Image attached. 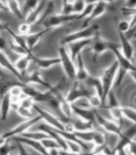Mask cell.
Returning <instances> with one entry per match:
<instances>
[{"label":"cell","mask_w":136,"mask_h":155,"mask_svg":"<svg viewBox=\"0 0 136 155\" xmlns=\"http://www.w3.org/2000/svg\"><path fill=\"white\" fill-rule=\"evenodd\" d=\"M94 6V3H87L84 11L80 14L72 13V14H56L51 15L50 17H48L45 21H44V28L52 30L53 28L59 27L61 25H64L69 22L79 21L84 18H87L90 14L92 8Z\"/></svg>","instance_id":"1"},{"label":"cell","mask_w":136,"mask_h":155,"mask_svg":"<svg viewBox=\"0 0 136 155\" xmlns=\"http://www.w3.org/2000/svg\"><path fill=\"white\" fill-rule=\"evenodd\" d=\"M118 71H119V62L115 59V61L104 70L103 74L100 77L102 87H103V97H102L103 106L105 104L107 95H108L109 91L112 89V87L114 85V82L117 79V75H118Z\"/></svg>","instance_id":"2"},{"label":"cell","mask_w":136,"mask_h":155,"mask_svg":"<svg viewBox=\"0 0 136 155\" xmlns=\"http://www.w3.org/2000/svg\"><path fill=\"white\" fill-rule=\"evenodd\" d=\"M110 51L114 53L116 60L119 62V71L118 75H117V78H118L117 79V85H120L125 74H127L129 71L136 70V65L123 54V52L120 50V46L114 47Z\"/></svg>","instance_id":"3"},{"label":"cell","mask_w":136,"mask_h":155,"mask_svg":"<svg viewBox=\"0 0 136 155\" xmlns=\"http://www.w3.org/2000/svg\"><path fill=\"white\" fill-rule=\"evenodd\" d=\"M99 32V27L97 24H92V25L82 27L80 30H77L75 32H72L68 34L65 37H63L59 44L63 46L68 45L69 43L79 41V40H85V39H90L93 38L97 33Z\"/></svg>","instance_id":"4"},{"label":"cell","mask_w":136,"mask_h":155,"mask_svg":"<svg viewBox=\"0 0 136 155\" xmlns=\"http://www.w3.org/2000/svg\"><path fill=\"white\" fill-rule=\"evenodd\" d=\"M58 57L60 59V65L65 73L68 81H74L76 79V64L72 60L66 46H59V48H58Z\"/></svg>","instance_id":"5"},{"label":"cell","mask_w":136,"mask_h":155,"mask_svg":"<svg viewBox=\"0 0 136 155\" xmlns=\"http://www.w3.org/2000/svg\"><path fill=\"white\" fill-rule=\"evenodd\" d=\"M117 46H120V45L113 42L107 41L106 39L102 38L100 36V34L98 32L93 38H92V42L90 44V50L92 53H93L92 59H93L94 62H96L97 58H98V56H100L102 53H104L107 51H111L114 47H117Z\"/></svg>","instance_id":"6"},{"label":"cell","mask_w":136,"mask_h":155,"mask_svg":"<svg viewBox=\"0 0 136 155\" xmlns=\"http://www.w3.org/2000/svg\"><path fill=\"white\" fill-rule=\"evenodd\" d=\"M136 137V125H133L126 129L125 131H121V134L119 136V140L116 147L112 150L113 153H124V149L127 147L128 143L135 139Z\"/></svg>","instance_id":"7"},{"label":"cell","mask_w":136,"mask_h":155,"mask_svg":"<svg viewBox=\"0 0 136 155\" xmlns=\"http://www.w3.org/2000/svg\"><path fill=\"white\" fill-rule=\"evenodd\" d=\"M42 120L41 119V116L40 115H35L33 116L32 118H29V119H25L23 121V122L18 124L16 127H14L12 130L8 131V132L4 133L3 134V137L6 138L7 140H10L11 138L15 137V136H19L23 134L24 132H26L29 129H30L34 124L38 123L39 121Z\"/></svg>","instance_id":"8"},{"label":"cell","mask_w":136,"mask_h":155,"mask_svg":"<svg viewBox=\"0 0 136 155\" xmlns=\"http://www.w3.org/2000/svg\"><path fill=\"white\" fill-rule=\"evenodd\" d=\"M23 92L25 95L31 97L35 103L38 102V103L51 104V102L53 99L52 93L49 90L40 91V90L34 88V87L30 86L29 84H23Z\"/></svg>","instance_id":"9"},{"label":"cell","mask_w":136,"mask_h":155,"mask_svg":"<svg viewBox=\"0 0 136 155\" xmlns=\"http://www.w3.org/2000/svg\"><path fill=\"white\" fill-rule=\"evenodd\" d=\"M33 110L41 116V119L45 121V123L48 126L58 130H64V122L61 121L59 118H57L56 115H53V114L49 113L48 110L40 108L36 104L33 105Z\"/></svg>","instance_id":"10"},{"label":"cell","mask_w":136,"mask_h":155,"mask_svg":"<svg viewBox=\"0 0 136 155\" xmlns=\"http://www.w3.org/2000/svg\"><path fill=\"white\" fill-rule=\"evenodd\" d=\"M94 113H95V121L106 131V132L117 135V136H120L121 134V131L123 130H121V127L118 123H116L114 120H110L108 118L104 117V116H102L96 110Z\"/></svg>","instance_id":"11"},{"label":"cell","mask_w":136,"mask_h":155,"mask_svg":"<svg viewBox=\"0 0 136 155\" xmlns=\"http://www.w3.org/2000/svg\"><path fill=\"white\" fill-rule=\"evenodd\" d=\"M92 93L86 89L84 86L80 85V81H74V84L71 87V89L68 91L66 94V100L69 102L70 104H73L78 99L81 98H89Z\"/></svg>","instance_id":"12"},{"label":"cell","mask_w":136,"mask_h":155,"mask_svg":"<svg viewBox=\"0 0 136 155\" xmlns=\"http://www.w3.org/2000/svg\"><path fill=\"white\" fill-rule=\"evenodd\" d=\"M10 140H13L15 142H19V143L25 144L27 147H31L32 149L35 150V151L41 153V154H48V150L43 147V144L40 140H35L29 139L26 137H23V136H21V135L15 136V137L11 138Z\"/></svg>","instance_id":"13"},{"label":"cell","mask_w":136,"mask_h":155,"mask_svg":"<svg viewBox=\"0 0 136 155\" xmlns=\"http://www.w3.org/2000/svg\"><path fill=\"white\" fill-rule=\"evenodd\" d=\"M92 42V38L90 39H85V40H79V41H75L69 43L67 47V50L70 53V56L72 58V60L75 62L76 58L78 56V54H80L81 51L84 50V48L87 46H90V44Z\"/></svg>","instance_id":"14"},{"label":"cell","mask_w":136,"mask_h":155,"mask_svg":"<svg viewBox=\"0 0 136 155\" xmlns=\"http://www.w3.org/2000/svg\"><path fill=\"white\" fill-rule=\"evenodd\" d=\"M72 111L81 120L86 121V122H95V109H86V108H80L74 104H71Z\"/></svg>","instance_id":"15"},{"label":"cell","mask_w":136,"mask_h":155,"mask_svg":"<svg viewBox=\"0 0 136 155\" xmlns=\"http://www.w3.org/2000/svg\"><path fill=\"white\" fill-rule=\"evenodd\" d=\"M0 67H2L4 70H7L9 72H11L19 81H22L23 84L24 76H22L21 73L18 71L17 68L15 67L14 63L11 62V60L9 59V57L5 54L2 51H0Z\"/></svg>","instance_id":"16"},{"label":"cell","mask_w":136,"mask_h":155,"mask_svg":"<svg viewBox=\"0 0 136 155\" xmlns=\"http://www.w3.org/2000/svg\"><path fill=\"white\" fill-rule=\"evenodd\" d=\"M23 84H39L42 85L46 88V90H51L53 85L50 84L47 81H45L42 78L41 74L38 71H33L30 74H28L27 76L24 75V79H23Z\"/></svg>","instance_id":"17"},{"label":"cell","mask_w":136,"mask_h":155,"mask_svg":"<svg viewBox=\"0 0 136 155\" xmlns=\"http://www.w3.org/2000/svg\"><path fill=\"white\" fill-rule=\"evenodd\" d=\"M32 62H34L37 65L39 69H50L53 66H56L60 64L59 57H39L35 56L32 53Z\"/></svg>","instance_id":"18"},{"label":"cell","mask_w":136,"mask_h":155,"mask_svg":"<svg viewBox=\"0 0 136 155\" xmlns=\"http://www.w3.org/2000/svg\"><path fill=\"white\" fill-rule=\"evenodd\" d=\"M119 37H120V41H121V51L123 52V54L128 58L129 60H132L134 57V48L132 44L130 42V39L126 37V35L123 32H118Z\"/></svg>","instance_id":"19"},{"label":"cell","mask_w":136,"mask_h":155,"mask_svg":"<svg viewBox=\"0 0 136 155\" xmlns=\"http://www.w3.org/2000/svg\"><path fill=\"white\" fill-rule=\"evenodd\" d=\"M106 10H107V3H105V2L94 3V6H93V8H92L90 14L87 17L83 27L89 26V24H90V21H94V19H96L97 18H99L101 16H103V15L105 14V12H106Z\"/></svg>","instance_id":"20"},{"label":"cell","mask_w":136,"mask_h":155,"mask_svg":"<svg viewBox=\"0 0 136 155\" xmlns=\"http://www.w3.org/2000/svg\"><path fill=\"white\" fill-rule=\"evenodd\" d=\"M75 62H77L76 63V79H75V81H80V82H85L87 78L90 77V73L85 66L84 59H83V56L81 53L78 54Z\"/></svg>","instance_id":"21"},{"label":"cell","mask_w":136,"mask_h":155,"mask_svg":"<svg viewBox=\"0 0 136 155\" xmlns=\"http://www.w3.org/2000/svg\"><path fill=\"white\" fill-rule=\"evenodd\" d=\"M44 9H45V1H44V0H41V2L39 3L38 6L34 10H32V11L24 18L23 21L29 23L30 25H34V24L42 18Z\"/></svg>","instance_id":"22"},{"label":"cell","mask_w":136,"mask_h":155,"mask_svg":"<svg viewBox=\"0 0 136 155\" xmlns=\"http://www.w3.org/2000/svg\"><path fill=\"white\" fill-rule=\"evenodd\" d=\"M11 109H12V98L10 94L7 93L0 99V119L2 121H6L8 119V115Z\"/></svg>","instance_id":"23"},{"label":"cell","mask_w":136,"mask_h":155,"mask_svg":"<svg viewBox=\"0 0 136 155\" xmlns=\"http://www.w3.org/2000/svg\"><path fill=\"white\" fill-rule=\"evenodd\" d=\"M50 31L49 29L44 28L41 31H37L34 33H30L29 35L25 36V40H26V46L28 48V50L32 52V51L34 50V48L37 46V44L40 42V40L42 39V37L45 35V34Z\"/></svg>","instance_id":"24"},{"label":"cell","mask_w":136,"mask_h":155,"mask_svg":"<svg viewBox=\"0 0 136 155\" xmlns=\"http://www.w3.org/2000/svg\"><path fill=\"white\" fill-rule=\"evenodd\" d=\"M31 62H32V52L25 55H21L19 59L14 63V65L18 69V71L22 76H24Z\"/></svg>","instance_id":"25"},{"label":"cell","mask_w":136,"mask_h":155,"mask_svg":"<svg viewBox=\"0 0 136 155\" xmlns=\"http://www.w3.org/2000/svg\"><path fill=\"white\" fill-rule=\"evenodd\" d=\"M85 82L87 85L93 87V89L95 90V94L98 95L102 100V97H103V87H102V82H101L100 78L92 77L90 75V77L87 78Z\"/></svg>","instance_id":"26"},{"label":"cell","mask_w":136,"mask_h":155,"mask_svg":"<svg viewBox=\"0 0 136 155\" xmlns=\"http://www.w3.org/2000/svg\"><path fill=\"white\" fill-rule=\"evenodd\" d=\"M5 3H6L8 10L15 17H17L19 19H24L22 11V7L18 0H5Z\"/></svg>","instance_id":"27"},{"label":"cell","mask_w":136,"mask_h":155,"mask_svg":"<svg viewBox=\"0 0 136 155\" xmlns=\"http://www.w3.org/2000/svg\"><path fill=\"white\" fill-rule=\"evenodd\" d=\"M74 135L83 143H92L93 130H75Z\"/></svg>","instance_id":"28"},{"label":"cell","mask_w":136,"mask_h":155,"mask_svg":"<svg viewBox=\"0 0 136 155\" xmlns=\"http://www.w3.org/2000/svg\"><path fill=\"white\" fill-rule=\"evenodd\" d=\"M21 136H23V137H26V138L35 140H40V142L44 139L51 137V136L49 135L48 133L44 132V131H41V130H39V132H38V131H30V132L26 131V132H24Z\"/></svg>","instance_id":"29"},{"label":"cell","mask_w":136,"mask_h":155,"mask_svg":"<svg viewBox=\"0 0 136 155\" xmlns=\"http://www.w3.org/2000/svg\"><path fill=\"white\" fill-rule=\"evenodd\" d=\"M12 108H15V110H16V111H17V114L21 116L22 118L29 119V118H32L33 116H35L32 114L31 110L23 108V107L19 106V103H12Z\"/></svg>","instance_id":"30"},{"label":"cell","mask_w":136,"mask_h":155,"mask_svg":"<svg viewBox=\"0 0 136 155\" xmlns=\"http://www.w3.org/2000/svg\"><path fill=\"white\" fill-rule=\"evenodd\" d=\"M109 110H110V114L112 116V118H113V120L116 123H118L121 127H123L124 117L123 115V113H121V106L117 107V108H112Z\"/></svg>","instance_id":"31"},{"label":"cell","mask_w":136,"mask_h":155,"mask_svg":"<svg viewBox=\"0 0 136 155\" xmlns=\"http://www.w3.org/2000/svg\"><path fill=\"white\" fill-rule=\"evenodd\" d=\"M40 2H41V0H25L23 3V6L22 8L23 18H25L32 10L35 9Z\"/></svg>","instance_id":"32"},{"label":"cell","mask_w":136,"mask_h":155,"mask_svg":"<svg viewBox=\"0 0 136 155\" xmlns=\"http://www.w3.org/2000/svg\"><path fill=\"white\" fill-rule=\"evenodd\" d=\"M121 113L124 118L128 119L136 125V109L132 107H121Z\"/></svg>","instance_id":"33"},{"label":"cell","mask_w":136,"mask_h":155,"mask_svg":"<svg viewBox=\"0 0 136 155\" xmlns=\"http://www.w3.org/2000/svg\"><path fill=\"white\" fill-rule=\"evenodd\" d=\"M9 48H11V51L16 53V54H19V56L21 55H25V54H28V53H31V51L28 50V48H24L21 45H19V44L15 43L14 41H11L9 43Z\"/></svg>","instance_id":"34"},{"label":"cell","mask_w":136,"mask_h":155,"mask_svg":"<svg viewBox=\"0 0 136 155\" xmlns=\"http://www.w3.org/2000/svg\"><path fill=\"white\" fill-rule=\"evenodd\" d=\"M107 102V107H108L109 109H112V108H117V107H120V103L118 101V98H117V96L115 94V92L113 90H110L108 95L106 97V101L105 103Z\"/></svg>","instance_id":"35"},{"label":"cell","mask_w":136,"mask_h":155,"mask_svg":"<svg viewBox=\"0 0 136 155\" xmlns=\"http://www.w3.org/2000/svg\"><path fill=\"white\" fill-rule=\"evenodd\" d=\"M41 143L43 144V147H45L48 150V151L50 149H53V148H61L59 147V144L56 143V140L55 139H53L52 137H49V138H46V139L42 140Z\"/></svg>","instance_id":"36"},{"label":"cell","mask_w":136,"mask_h":155,"mask_svg":"<svg viewBox=\"0 0 136 155\" xmlns=\"http://www.w3.org/2000/svg\"><path fill=\"white\" fill-rule=\"evenodd\" d=\"M66 143H67V150L69 151V153H81L82 152L83 147L79 143L74 142V140H66Z\"/></svg>","instance_id":"37"},{"label":"cell","mask_w":136,"mask_h":155,"mask_svg":"<svg viewBox=\"0 0 136 155\" xmlns=\"http://www.w3.org/2000/svg\"><path fill=\"white\" fill-rule=\"evenodd\" d=\"M35 104V102L34 100L31 98V97H29L27 95L24 94L21 99L19 101V105L23 107V108L25 109H29V110H32L33 109V105Z\"/></svg>","instance_id":"38"},{"label":"cell","mask_w":136,"mask_h":155,"mask_svg":"<svg viewBox=\"0 0 136 155\" xmlns=\"http://www.w3.org/2000/svg\"><path fill=\"white\" fill-rule=\"evenodd\" d=\"M89 102H90V105L91 107V109H99L101 107H103V104H102V100L100 97L97 95V94H91L89 98Z\"/></svg>","instance_id":"39"},{"label":"cell","mask_w":136,"mask_h":155,"mask_svg":"<svg viewBox=\"0 0 136 155\" xmlns=\"http://www.w3.org/2000/svg\"><path fill=\"white\" fill-rule=\"evenodd\" d=\"M92 143H93V147H97V145L106 143L105 135L102 132H99V131L93 130V140H92Z\"/></svg>","instance_id":"40"},{"label":"cell","mask_w":136,"mask_h":155,"mask_svg":"<svg viewBox=\"0 0 136 155\" xmlns=\"http://www.w3.org/2000/svg\"><path fill=\"white\" fill-rule=\"evenodd\" d=\"M73 4V13L80 14L84 11V9L86 7V0H75Z\"/></svg>","instance_id":"41"},{"label":"cell","mask_w":136,"mask_h":155,"mask_svg":"<svg viewBox=\"0 0 136 155\" xmlns=\"http://www.w3.org/2000/svg\"><path fill=\"white\" fill-rule=\"evenodd\" d=\"M90 153H94V154H100V153H104V154H109V153H113L110 151V149L108 147V145L106 143L101 144V145H97V147H92V150Z\"/></svg>","instance_id":"42"},{"label":"cell","mask_w":136,"mask_h":155,"mask_svg":"<svg viewBox=\"0 0 136 155\" xmlns=\"http://www.w3.org/2000/svg\"><path fill=\"white\" fill-rule=\"evenodd\" d=\"M31 27L32 25H30V24L25 21H23L22 24H19V34H21V35L24 37L29 35V34L31 33Z\"/></svg>","instance_id":"43"},{"label":"cell","mask_w":136,"mask_h":155,"mask_svg":"<svg viewBox=\"0 0 136 155\" xmlns=\"http://www.w3.org/2000/svg\"><path fill=\"white\" fill-rule=\"evenodd\" d=\"M130 28V22L127 21H124V19H121L118 23V32H123L126 33Z\"/></svg>","instance_id":"44"},{"label":"cell","mask_w":136,"mask_h":155,"mask_svg":"<svg viewBox=\"0 0 136 155\" xmlns=\"http://www.w3.org/2000/svg\"><path fill=\"white\" fill-rule=\"evenodd\" d=\"M15 147L13 145L9 144V143H5L2 147H0V153L1 154H10L13 152V149H14Z\"/></svg>","instance_id":"45"},{"label":"cell","mask_w":136,"mask_h":155,"mask_svg":"<svg viewBox=\"0 0 136 155\" xmlns=\"http://www.w3.org/2000/svg\"><path fill=\"white\" fill-rule=\"evenodd\" d=\"M128 149V152L129 153H132V154H136V140L133 139L131 142L128 143L127 147H126Z\"/></svg>","instance_id":"46"},{"label":"cell","mask_w":136,"mask_h":155,"mask_svg":"<svg viewBox=\"0 0 136 155\" xmlns=\"http://www.w3.org/2000/svg\"><path fill=\"white\" fill-rule=\"evenodd\" d=\"M124 8L127 9H136V0H125Z\"/></svg>","instance_id":"47"},{"label":"cell","mask_w":136,"mask_h":155,"mask_svg":"<svg viewBox=\"0 0 136 155\" xmlns=\"http://www.w3.org/2000/svg\"><path fill=\"white\" fill-rule=\"evenodd\" d=\"M6 45H7V42L5 40V38L0 36V51H4L6 48Z\"/></svg>","instance_id":"48"},{"label":"cell","mask_w":136,"mask_h":155,"mask_svg":"<svg viewBox=\"0 0 136 155\" xmlns=\"http://www.w3.org/2000/svg\"><path fill=\"white\" fill-rule=\"evenodd\" d=\"M116 0H86V3H97V2H105V3H111Z\"/></svg>","instance_id":"49"},{"label":"cell","mask_w":136,"mask_h":155,"mask_svg":"<svg viewBox=\"0 0 136 155\" xmlns=\"http://www.w3.org/2000/svg\"><path fill=\"white\" fill-rule=\"evenodd\" d=\"M0 11L1 12H8L9 10L6 6V3L3 2L2 0H0Z\"/></svg>","instance_id":"50"},{"label":"cell","mask_w":136,"mask_h":155,"mask_svg":"<svg viewBox=\"0 0 136 155\" xmlns=\"http://www.w3.org/2000/svg\"><path fill=\"white\" fill-rule=\"evenodd\" d=\"M129 76L132 78V80L136 82V70H132V71H129L128 72Z\"/></svg>","instance_id":"51"},{"label":"cell","mask_w":136,"mask_h":155,"mask_svg":"<svg viewBox=\"0 0 136 155\" xmlns=\"http://www.w3.org/2000/svg\"><path fill=\"white\" fill-rule=\"evenodd\" d=\"M70 3H72L71 0H62V6H65V5L70 4Z\"/></svg>","instance_id":"52"},{"label":"cell","mask_w":136,"mask_h":155,"mask_svg":"<svg viewBox=\"0 0 136 155\" xmlns=\"http://www.w3.org/2000/svg\"><path fill=\"white\" fill-rule=\"evenodd\" d=\"M4 26H5V23H3L1 21H0V31H2L4 29Z\"/></svg>","instance_id":"53"},{"label":"cell","mask_w":136,"mask_h":155,"mask_svg":"<svg viewBox=\"0 0 136 155\" xmlns=\"http://www.w3.org/2000/svg\"><path fill=\"white\" fill-rule=\"evenodd\" d=\"M74 1H75V0H71V2H72V3H73V2H74Z\"/></svg>","instance_id":"54"},{"label":"cell","mask_w":136,"mask_h":155,"mask_svg":"<svg viewBox=\"0 0 136 155\" xmlns=\"http://www.w3.org/2000/svg\"><path fill=\"white\" fill-rule=\"evenodd\" d=\"M134 55H135V57H136V53H134Z\"/></svg>","instance_id":"55"}]
</instances>
